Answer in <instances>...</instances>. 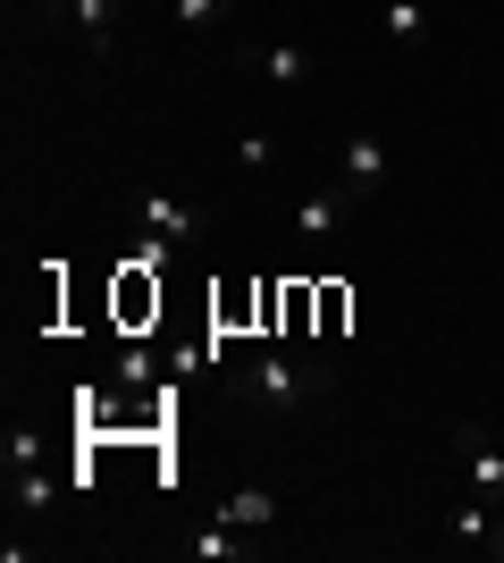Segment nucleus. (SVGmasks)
<instances>
[{"instance_id":"nucleus-1","label":"nucleus","mask_w":504,"mask_h":563,"mask_svg":"<svg viewBox=\"0 0 504 563\" xmlns=\"http://www.w3.org/2000/svg\"><path fill=\"white\" fill-rule=\"evenodd\" d=\"M236 387L261 404V412H303V404H320L336 387V371L328 362H294V353H253L236 371Z\"/></svg>"},{"instance_id":"nucleus-2","label":"nucleus","mask_w":504,"mask_h":563,"mask_svg":"<svg viewBox=\"0 0 504 563\" xmlns=\"http://www.w3.org/2000/svg\"><path fill=\"white\" fill-rule=\"evenodd\" d=\"M236 68H253V85H269V93H303V85H312V43H294V34H278V43H236Z\"/></svg>"},{"instance_id":"nucleus-3","label":"nucleus","mask_w":504,"mask_h":563,"mask_svg":"<svg viewBox=\"0 0 504 563\" xmlns=\"http://www.w3.org/2000/svg\"><path fill=\"white\" fill-rule=\"evenodd\" d=\"M354 202H361L354 186H320V194H303V202H294V244H303V253H328L336 228L354 219Z\"/></svg>"},{"instance_id":"nucleus-4","label":"nucleus","mask_w":504,"mask_h":563,"mask_svg":"<svg viewBox=\"0 0 504 563\" xmlns=\"http://www.w3.org/2000/svg\"><path fill=\"white\" fill-rule=\"evenodd\" d=\"M336 186H354L361 202H379L387 186H395V152H387V135H354L345 152H336Z\"/></svg>"},{"instance_id":"nucleus-5","label":"nucleus","mask_w":504,"mask_h":563,"mask_svg":"<svg viewBox=\"0 0 504 563\" xmlns=\"http://www.w3.org/2000/svg\"><path fill=\"white\" fill-rule=\"evenodd\" d=\"M126 211H135V228L144 235H160V244H177V253H193V244H202V219L186 211V202H177V194H126Z\"/></svg>"},{"instance_id":"nucleus-6","label":"nucleus","mask_w":504,"mask_h":563,"mask_svg":"<svg viewBox=\"0 0 504 563\" xmlns=\"http://www.w3.org/2000/svg\"><path fill=\"white\" fill-rule=\"evenodd\" d=\"M9 514H18V521H34V530H43V521L59 514V479H51L43 463H18V471H9Z\"/></svg>"},{"instance_id":"nucleus-7","label":"nucleus","mask_w":504,"mask_h":563,"mask_svg":"<svg viewBox=\"0 0 504 563\" xmlns=\"http://www.w3.org/2000/svg\"><path fill=\"white\" fill-rule=\"evenodd\" d=\"M160 18L186 34V43H219L227 18H236V0H160Z\"/></svg>"},{"instance_id":"nucleus-8","label":"nucleus","mask_w":504,"mask_h":563,"mask_svg":"<svg viewBox=\"0 0 504 563\" xmlns=\"http://www.w3.org/2000/svg\"><path fill=\"white\" fill-rule=\"evenodd\" d=\"M59 18L85 34V51H93V59H110V51H119V0H59Z\"/></svg>"},{"instance_id":"nucleus-9","label":"nucleus","mask_w":504,"mask_h":563,"mask_svg":"<svg viewBox=\"0 0 504 563\" xmlns=\"http://www.w3.org/2000/svg\"><path fill=\"white\" fill-rule=\"evenodd\" d=\"M455 446H462V479L488 496V505H504V454L488 446L480 429H455Z\"/></svg>"},{"instance_id":"nucleus-10","label":"nucleus","mask_w":504,"mask_h":563,"mask_svg":"<svg viewBox=\"0 0 504 563\" xmlns=\"http://www.w3.org/2000/svg\"><path fill=\"white\" fill-rule=\"evenodd\" d=\"M253 547H261V539H253V530H236V521H202V530L186 539V555H193V563H244Z\"/></svg>"},{"instance_id":"nucleus-11","label":"nucleus","mask_w":504,"mask_h":563,"mask_svg":"<svg viewBox=\"0 0 504 563\" xmlns=\"http://www.w3.org/2000/svg\"><path fill=\"white\" fill-rule=\"evenodd\" d=\"M379 43L387 51H421L429 43V0H387L379 9Z\"/></svg>"},{"instance_id":"nucleus-12","label":"nucleus","mask_w":504,"mask_h":563,"mask_svg":"<svg viewBox=\"0 0 504 563\" xmlns=\"http://www.w3.org/2000/svg\"><path fill=\"white\" fill-rule=\"evenodd\" d=\"M219 521H236V530H253V539L278 530V488H236L227 505H219Z\"/></svg>"},{"instance_id":"nucleus-13","label":"nucleus","mask_w":504,"mask_h":563,"mask_svg":"<svg viewBox=\"0 0 504 563\" xmlns=\"http://www.w3.org/2000/svg\"><path fill=\"white\" fill-rule=\"evenodd\" d=\"M446 530H455L462 547H488V530H496V505H488V496L471 488V496L455 505V514H446Z\"/></svg>"},{"instance_id":"nucleus-14","label":"nucleus","mask_w":504,"mask_h":563,"mask_svg":"<svg viewBox=\"0 0 504 563\" xmlns=\"http://www.w3.org/2000/svg\"><path fill=\"white\" fill-rule=\"evenodd\" d=\"M269 161H278L269 135H261V126H244V135H236V168H244V177H269Z\"/></svg>"},{"instance_id":"nucleus-15","label":"nucleus","mask_w":504,"mask_h":563,"mask_svg":"<svg viewBox=\"0 0 504 563\" xmlns=\"http://www.w3.org/2000/svg\"><path fill=\"white\" fill-rule=\"evenodd\" d=\"M0 454H9V471H18V463H43V438H34V429H9V446H0Z\"/></svg>"},{"instance_id":"nucleus-16","label":"nucleus","mask_w":504,"mask_h":563,"mask_svg":"<svg viewBox=\"0 0 504 563\" xmlns=\"http://www.w3.org/2000/svg\"><path fill=\"white\" fill-rule=\"evenodd\" d=\"M119 387H152V353H119Z\"/></svg>"},{"instance_id":"nucleus-17","label":"nucleus","mask_w":504,"mask_h":563,"mask_svg":"<svg viewBox=\"0 0 504 563\" xmlns=\"http://www.w3.org/2000/svg\"><path fill=\"white\" fill-rule=\"evenodd\" d=\"M488 547H496V555H504V514H496V530H488Z\"/></svg>"},{"instance_id":"nucleus-18","label":"nucleus","mask_w":504,"mask_h":563,"mask_svg":"<svg viewBox=\"0 0 504 563\" xmlns=\"http://www.w3.org/2000/svg\"><path fill=\"white\" fill-rule=\"evenodd\" d=\"M43 9H59V0H43Z\"/></svg>"}]
</instances>
